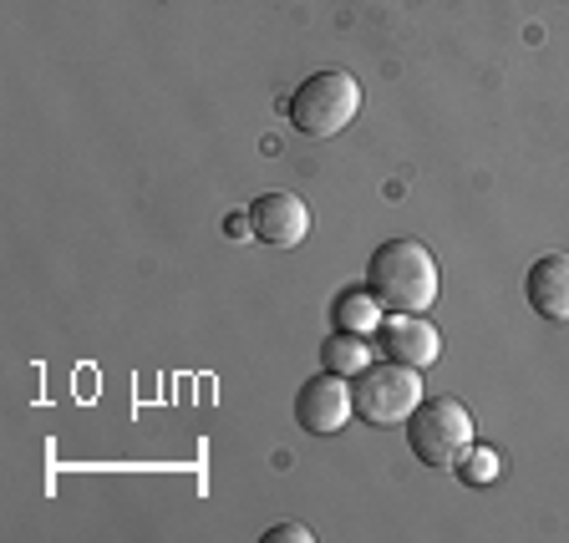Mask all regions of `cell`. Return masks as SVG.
<instances>
[{
  "mask_svg": "<svg viewBox=\"0 0 569 543\" xmlns=\"http://www.w3.org/2000/svg\"><path fill=\"white\" fill-rule=\"evenodd\" d=\"M264 543H316V533L300 529V523H280V529L264 533Z\"/></svg>",
  "mask_w": 569,
  "mask_h": 543,
  "instance_id": "12",
  "label": "cell"
},
{
  "mask_svg": "<svg viewBox=\"0 0 569 543\" xmlns=\"http://www.w3.org/2000/svg\"><path fill=\"white\" fill-rule=\"evenodd\" d=\"M458 477H462L468 487L493 483V477H498V452H493V448H478V442H473V448H468V457L458 462Z\"/></svg>",
  "mask_w": 569,
  "mask_h": 543,
  "instance_id": "11",
  "label": "cell"
},
{
  "mask_svg": "<svg viewBox=\"0 0 569 543\" xmlns=\"http://www.w3.org/2000/svg\"><path fill=\"white\" fill-rule=\"evenodd\" d=\"M351 416H356V406H351V376L316 371L310 381H300V391H296V422L306 426L310 438H336V432H341Z\"/></svg>",
  "mask_w": 569,
  "mask_h": 543,
  "instance_id": "5",
  "label": "cell"
},
{
  "mask_svg": "<svg viewBox=\"0 0 569 543\" xmlns=\"http://www.w3.org/2000/svg\"><path fill=\"white\" fill-rule=\"evenodd\" d=\"M377 351H381V361L427 371L442 355V335H438V325H427L422 315H391L387 310V320L377 325Z\"/></svg>",
  "mask_w": 569,
  "mask_h": 543,
  "instance_id": "6",
  "label": "cell"
},
{
  "mask_svg": "<svg viewBox=\"0 0 569 543\" xmlns=\"http://www.w3.org/2000/svg\"><path fill=\"white\" fill-rule=\"evenodd\" d=\"M367 290L391 315H422L438 300V260L417 239H387L367 260Z\"/></svg>",
  "mask_w": 569,
  "mask_h": 543,
  "instance_id": "1",
  "label": "cell"
},
{
  "mask_svg": "<svg viewBox=\"0 0 569 543\" xmlns=\"http://www.w3.org/2000/svg\"><path fill=\"white\" fill-rule=\"evenodd\" d=\"M224 234L229 239H249V234H254V219H249V213H229V219H224Z\"/></svg>",
  "mask_w": 569,
  "mask_h": 543,
  "instance_id": "13",
  "label": "cell"
},
{
  "mask_svg": "<svg viewBox=\"0 0 569 543\" xmlns=\"http://www.w3.org/2000/svg\"><path fill=\"white\" fill-rule=\"evenodd\" d=\"M523 295H529L533 315L549 325H569V254H545L523 274Z\"/></svg>",
  "mask_w": 569,
  "mask_h": 543,
  "instance_id": "8",
  "label": "cell"
},
{
  "mask_svg": "<svg viewBox=\"0 0 569 543\" xmlns=\"http://www.w3.org/2000/svg\"><path fill=\"white\" fill-rule=\"evenodd\" d=\"M356 112H361V82L341 67H326L316 77H306L290 92V102H284L290 128L306 132V138H336L341 128L356 122Z\"/></svg>",
  "mask_w": 569,
  "mask_h": 543,
  "instance_id": "2",
  "label": "cell"
},
{
  "mask_svg": "<svg viewBox=\"0 0 569 543\" xmlns=\"http://www.w3.org/2000/svg\"><path fill=\"white\" fill-rule=\"evenodd\" d=\"M407 448L422 467H438V473H458V462L473 448V416L468 406L438 396V402H417V412L407 416Z\"/></svg>",
  "mask_w": 569,
  "mask_h": 543,
  "instance_id": "3",
  "label": "cell"
},
{
  "mask_svg": "<svg viewBox=\"0 0 569 543\" xmlns=\"http://www.w3.org/2000/svg\"><path fill=\"white\" fill-rule=\"evenodd\" d=\"M320 366L336 371V376H356V371L371 366V345L367 335L356 331H331L326 341H320Z\"/></svg>",
  "mask_w": 569,
  "mask_h": 543,
  "instance_id": "10",
  "label": "cell"
},
{
  "mask_svg": "<svg viewBox=\"0 0 569 543\" xmlns=\"http://www.w3.org/2000/svg\"><path fill=\"white\" fill-rule=\"evenodd\" d=\"M249 219H254V239L274 249H296L310 234V209L296 193H260L249 203Z\"/></svg>",
  "mask_w": 569,
  "mask_h": 543,
  "instance_id": "7",
  "label": "cell"
},
{
  "mask_svg": "<svg viewBox=\"0 0 569 543\" xmlns=\"http://www.w3.org/2000/svg\"><path fill=\"white\" fill-rule=\"evenodd\" d=\"M387 320L381 300L371 295L367 284H346L341 295L331 300V325L336 331H356V335H377V325Z\"/></svg>",
  "mask_w": 569,
  "mask_h": 543,
  "instance_id": "9",
  "label": "cell"
},
{
  "mask_svg": "<svg viewBox=\"0 0 569 543\" xmlns=\"http://www.w3.org/2000/svg\"><path fill=\"white\" fill-rule=\"evenodd\" d=\"M422 402V371L397 366V361H371L367 371L351 376V406L371 426H397Z\"/></svg>",
  "mask_w": 569,
  "mask_h": 543,
  "instance_id": "4",
  "label": "cell"
}]
</instances>
